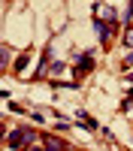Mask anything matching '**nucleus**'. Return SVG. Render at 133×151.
<instances>
[{"label":"nucleus","mask_w":133,"mask_h":151,"mask_svg":"<svg viewBox=\"0 0 133 151\" xmlns=\"http://www.w3.org/2000/svg\"><path fill=\"white\" fill-rule=\"evenodd\" d=\"M88 70H91V58H79V70H76V73H79V76H85Z\"/></svg>","instance_id":"nucleus-4"},{"label":"nucleus","mask_w":133,"mask_h":151,"mask_svg":"<svg viewBox=\"0 0 133 151\" xmlns=\"http://www.w3.org/2000/svg\"><path fill=\"white\" fill-rule=\"evenodd\" d=\"M27 60H30V55H21V58L15 60V73H21L24 67H27Z\"/></svg>","instance_id":"nucleus-5"},{"label":"nucleus","mask_w":133,"mask_h":151,"mask_svg":"<svg viewBox=\"0 0 133 151\" xmlns=\"http://www.w3.org/2000/svg\"><path fill=\"white\" fill-rule=\"evenodd\" d=\"M79 127H85V130H97V121H94V118H88V115H82Z\"/></svg>","instance_id":"nucleus-3"},{"label":"nucleus","mask_w":133,"mask_h":151,"mask_svg":"<svg viewBox=\"0 0 133 151\" xmlns=\"http://www.w3.org/2000/svg\"><path fill=\"white\" fill-rule=\"evenodd\" d=\"M6 142H9V148L21 151V148H27L30 142H36V136H33V130H27V127H18V130H12V133L6 136Z\"/></svg>","instance_id":"nucleus-1"},{"label":"nucleus","mask_w":133,"mask_h":151,"mask_svg":"<svg viewBox=\"0 0 133 151\" xmlns=\"http://www.w3.org/2000/svg\"><path fill=\"white\" fill-rule=\"evenodd\" d=\"M94 15H97V21H115V9H109L106 3H97Z\"/></svg>","instance_id":"nucleus-2"}]
</instances>
